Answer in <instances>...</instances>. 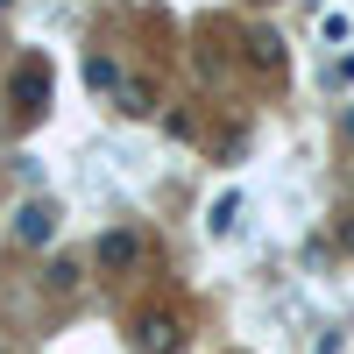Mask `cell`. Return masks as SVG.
I'll use <instances>...</instances> for the list:
<instances>
[{"mask_svg": "<svg viewBox=\"0 0 354 354\" xmlns=\"http://www.w3.org/2000/svg\"><path fill=\"white\" fill-rule=\"evenodd\" d=\"M100 262H106L113 277H128L135 262H142V234H135V227H106V234H100Z\"/></svg>", "mask_w": 354, "mask_h": 354, "instance_id": "cell-4", "label": "cell"}, {"mask_svg": "<svg viewBox=\"0 0 354 354\" xmlns=\"http://www.w3.org/2000/svg\"><path fill=\"white\" fill-rule=\"evenodd\" d=\"M8 106L21 113V121H36V113L50 106V57H21V64L8 71Z\"/></svg>", "mask_w": 354, "mask_h": 354, "instance_id": "cell-1", "label": "cell"}, {"mask_svg": "<svg viewBox=\"0 0 354 354\" xmlns=\"http://www.w3.org/2000/svg\"><path fill=\"white\" fill-rule=\"evenodd\" d=\"M135 347H142V354H177L185 333H177L170 312H142V319H135Z\"/></svg>", "mask_w": 354, "mask_h": 354, "instance_id": "cell-3", "label": "cell"}, {"mask_svg": "<svg viewBox=\"0 0 354 354\" xmlns=\"http://www.w3.org/2000/svg\"><path fill=\"white\" fill-rule=\"evenodd\" d=\"M85 85H93V93H121V85H128V71L113 64V57H85Z\"/></svg>", "mask_w": 354, "mask_h": 354, "instance_id": "cell-7", "label": "cell"}, {"mask_svg": "<svg viewBox=\"0 0 354 354\" xmlns=\"http://www.w3.org/2000/svg\"><path fill=\"white\" fill-rule=\"evenodd\" d=\"M234 213H241V192H220V198H213V234H227Z\"/></svg>", "mask_w": 354, "mask_h": 354, "instance_id": "cell-9", "label": "cell"}, {"mask_svg": "<svg viewBox=\"0 0 354 354\" xmlns=\"http://www.w3.org/2000/svg\"><path fill=\"white\" fill-rule=\"evenodd\" d=\"M113 100H121V113H128V121H149V113H156V85H149V78H128Z\"/></svg>", "mask_w": 354, "mask_h": 354, "instance_id": "cell-6", "label": "cell"}, {"mask_svg": "<svg viewBox=\"0 0 354 354\" xmlns=\"http://www.w3.org/2000/svg\"><path fill=\"white\" fill-rule=\"evenodd\" d=\"M57 220H64V213H57V198H28V205H21V220H15V241H21V248L57 241Z\"/></svg>", "mask_w": 354, "mask_h": 354, "instance_id": "cell-2", "label": "cell"}, {"mask_svg": "<svg viewBox=\"0 0 354 354\" xmlns=\"http://www.w3.org/2000/svg\"><path fill=\"white\" fill-rule=\"evenodd\" d=\"M340 135H347V142H354V106H347V113H340Z\"/></svg>", "mask_w": 354, "mask_h": 354, "instance_id": "cell-13", "label": "cell"}, {"mask_svg": "<svg viewBox=\"0 0 354 354\" xmlns=\"http://www.w3.org/2000/svg\"><path fill=\"white\" fill-rule=\"evenodd\" d=\"M78 277H85L78 255H57V262H50V290H78Z\"/></svg>", "mask_w": 354, "mask_h": 354, "instance_id": "cell-8", "label": "cell"}, {"mask_svg": "<svg viewBox=\"0 0 354 354\" xmlns=\"http://www.w3.org/2000/svg\"><path fill=\"white\" fill-rule=\"evenodd\" d=\"M248 64L255 71H283V36L277 28H248Z\"/></svg>", "mask_w": 354, "mask_h": 354, "instance_id": "cell-5", "label": "cell"}, {"mask_svg": "<svg viewBox=\"0 0 354 354\" xmlns=\"http://www.w3.org/2000/svg\"><path fill=\"white\" fill-rule=\"evenodd\" d=\"M333 85H354V57H333V71H326Z\"/></svg>", "mask_w": 354, "mask_h": 354, "instance_id": "cell-10", "label": "cell"}, {"mask_svg": "<svg viewBox=\"0 0 354 354\" xmlns=\"http://www.w3.org/2000/svg\"><path fill=\"white\" fill-rule=\"evenodd\" d=\"M0 8H8V0H0Z\"/></svg>", "mask_w": 354, "mask_h": 354, "instance_id": "cell-14", "label": "cell"}, {"mask_svg": "<svg viewBox=\"0 0 354 354\" xmlns=\"http://www.w3.org/2000/svg\"><path fill=\"white\" fill-rule=\"evenodd\" d=\"M319 354H340V333H326V340H319Z\"/></svg>", "mask_w": 354, "mask_h": 354, "instance_id": "cell-12", "label": "cell"}, {"mask_svg": "<svg viewBox=\"0 0 354 354\" xmlns=\"http://www.w3.org/2000/svg\"><path fill=\"white\" fill-rule=\"evenodd\" d=\"M333 241H340V248H347V255H354V213H347V220H340V227H333Z\"/></svg>", "mask_w": 354, "mask_h": 354, "instance_id": "cell-11", "label": "cell"}]
</instances>
